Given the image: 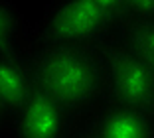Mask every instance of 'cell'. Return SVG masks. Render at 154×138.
Listing matches in <instances>:
<instances>
[{"mask_svg":"<svg viewBox=\"0 0 154 138\" xmlns=\"http://www.w3.org/2000/svg\"><path fill=\"white\" fill-rule=\"evenodd\" d=\"M28 57L34 85L79 120L105 101V67L99 48H67L34 41Z\"/></svg>","mask_w":154,"mask_h":138,"instance_id":"1","label":"cell"},{"mask_svg":"<svg viewBox=\"0 0 154 138\" xmlns=\"http://www.w3.org/2000/svg\"><path fill=\"white\" fill-rule=\"evenodd\" d=\"M109 40L122 45L154 71V18L127 20L111 34Z\"/></svg>","mask_w":154,"mask_h":138,"instance_id":"8","label":"cell"},{"mask_svg":"<svg viewBox=\"0 0 154 138\" xmlns=\"http://www.w3.org/2000/svg\"><path fill=\"white\" fill-rule=\"evenodd\" d=\"M81 120L54 97L34 87L24 105L12 115L4 138H71Z\"/></svg>","mask_w":154,"mask_h":138,"instance_id":"4","label":"cell"},{"mask_svg":"<svg viewBox=\"0 0 154 138\" xmlns=\"http://www.w3.org/2000/svg\"><path fill=\"white\" fill-rule=\"evenodd\" d=\"M10 120H12V112H10V109L6 107V103L0 99V138L6 136L8 126H10Z\"/></svg>","mask_w":154,"mask_h":138,"instance_id":"11","label":"cell"},{"mask_svg":"<svg viewBox=\"0 0 154 138\" xmlns=\"http://www.w3.org/2000/svg\"><path fill=\"white\" fill-rule=\"evenodd\" d=\"M125 22L154 18V0H125Z\"/></svg>","mask_w":154,"mask_h":138,"instance_id":"10","label":"cell"},{"mask_svg":"<svg viewBox=\"0 0 154 138\" xmlns=\"http://www.w3.org/2000/svg\"><path fill=\"white\" fill-rule=\"evenodd\" d=\"M111 26V34L125 22V0H87Z\"/></svg>","mask_w":154,"mask_h":138,"instance_id":"9","label":"cell"},{"mask_svg":"<svg viewBox=\"0 0 154 138\" xmlns=\"http://www.w3.org/2000/svg\"><path fill=\"white\" fill-rule=\"evenodd\" d=\"M99 49L105 67V101L154 112L152 69L113 40Z\"/></svg>","mask_w":154,"mask_h":138,"instance_id":"3","label":"cell"},{"mask_svg":"<svg viewBox=\"0 0 154 138\" xmlns=\"http://www.w3.org/2000/svg\"><path fill=\"white\" fill-rule=\"evenodd\" d=\"M109 36L111 26L87 0H51L34 26V41L48 45L99 48Z\"/></svg>","mask_w":154,"mask_h":138,"instance_id":"2","label":"cell"},{"mask_svg":"<svg viewBox=\"0 0 154 138\" xmlns=\"http://www.w3.org/2000/svg\"><path fill=\"white\" fill-rule=\"evenodd\" d=\"M71 138H91V136H87V134H85V132H83V130H81V128H77V132H75V134H73V136H71Z\"/></svg>","mask_w":154,"mask_h":138,"instance_id":"12","label":"cell"},{"mask_svg":"<svg viewBox=\"0 0 154 138\" xmlns=\"http://www.w3.org/2000/svg\"><path fill=\"white\" fill-rule=\"evenodd\" d=\"M34 75L28 54L0 51V99L16 112L34 91Z\"/></svg>","mask_w":154,"mask_h":138,"instance_id":"6","label":"cell"},{"mask_svg":"<svg viewBox=\"0 0 154 138\" xmlns=\"http://www.w3.org/2000/svg\"><path fill=\"white\" fill-rule=\"evenodd\" d=\"M79 128L91 138H154V112L103 101Z\"/></svg>","mask_w":154,"mask_h":138,"instance_id":"5","label":"cell"},{"mask_svg":"<svg viewBox=\"0 0 154 138\" xmlns=\"http://www.w3.org/2000/svg\"><path fill=\"white\" fill-rule=\"evenodd\" d=\"M34 44V26L12 0H0V51L28 54Z\"/></svg>","mask_w":154,"mask_h":138,"instance_id":"7","label":"cell"}]
</instances>
